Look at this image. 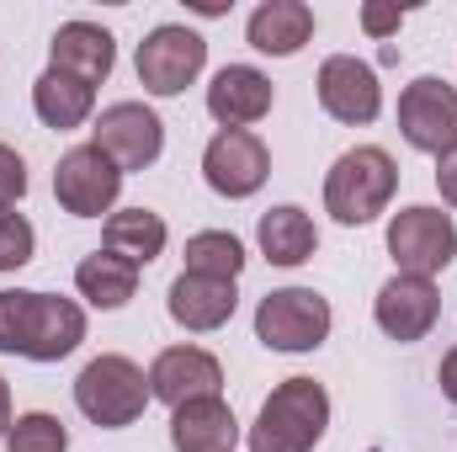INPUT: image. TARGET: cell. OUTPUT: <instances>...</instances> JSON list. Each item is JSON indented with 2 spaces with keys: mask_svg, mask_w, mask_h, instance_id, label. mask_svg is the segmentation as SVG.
I'll return each mask as SVG.
<instances>
[{
  "mask_svg": "<svg viewBox=\"0 0 457 452\" xmlns=\"http://www.w3.org/2000/svg\"><path fill=\"white\" fill-rule=\"evenodd\" d=\"M399 133L420 155H447L457 144V91L436 75H420L399 96Z\"/></svg>",
  "mask_w": 457,
  "mask_h": 452,
  "instance_id": "9c48e42d",
  "label": "cell"
},
{
  "mask_svg": "<svg viewBox=\"0 0 457 452\" xmlns=\"http://www.w3.org/2000/svg\"><path fill=\"white\" fill-rule=\"evenodd\" d=\"M436 383H442V394H447V405H457V346L442 356V372H436Z\"/></svg>",
  "mask_w": 457,
  "mask_h": 452,
  "instance_id": "f546056e",
  "label": "cell"
},
{
  "mask_svg": "<svg viewBox=\"0 0 457 452\" xmlns=\"http://www.w3.org/2000/svg\"><path fill=\"white\" fill-rule=\"evenodd\" d=\"M330 426V394L314 378H287L266 394L255 426H250V452H314Z\"/></svg>",
  "mask_w": 457,
  "mask_h": 452,
  "instance_id": "7a4b0ae2",
  "label": "cell"
},
{
  "mask_svg": "<svg viewBox=\"0 0 457 452\" xmlns=\"http://www.w3.org/2000/svg\"><path fill=\"white\" fill-rule=\"evenodd\" d=\"M75 288H80V298L96 304V309H122V304L138 293V266L122 261V255H112V250L102 245V250H91V255L75 266Z\"/></svg>",
  "mask_w": 457,
  "mask_h": 452,
  "instance_id": "44dd1931",
  "label": "cell"
},
{
  "mask_svg": "<svg viewBox=\"0 0 457 452\" xmlns=\"http://www.w3.org/2000/svg\"><path fill=\"white\" fill-rule=\"evenodd\" d=\"M91 133H96L91 144L112 160L117 171H144L165 149V122H160V113H149L144 102H112L107 113L96 117Z\"/></svg>",
  "mask_w": 457,
  "mask_h": 452,
  "instance_id": "30bf717a",
  "label": "cell"
},
{
  "mask_svg": "<svg viewBox=\"0 0 457 452\" xmlns=\"http://www.w3.org/2000/svg\"><path fill=\"white\" fill-rule=\"evenodd\" d=\"M234 442H239V421L219 394L176 405V415H170V448L176 452H234Z\"/></svg>",
  "mask_w": 457,
  "mask_h": 452,
  "instance_id": "e0dca14e",
  "label": "cell"
},
{
  "mask_svg": "<svg viewBox=\"0 0 457 452\" xmlns=\"http://www.w3.org/2000/svg\"><path fill=\"white\" fill-rule=\"evenodd\" d=\"M399 21H404V11H399V5H361V27H367L372 38L399 32Z\"/></svg>",
  "mask_w": 457,
  "mask_h": 452,
  "instance_id": "83f0119b",
  "label": "cell"
},
{
  "mask_svg": "<svg viewBox=\"0 0 457 452\" xmlns=\"http://www.w3.org/2000/svg\"><path fill=\"white\" fill-rule=\"evenodd\" d=\"M75 405H80V415L91 421V426H102V431H122V426H133L138 415H144V405H149V372L138 367V362H128V356H91L86 367H80V378H75Z\"/></svg>",
  "mask_w": 457,
  "mask_h": 452,
  "instance_id": "277c9868",
  "label": "cell"
},
{
  "mask_svg": "<svg viewBox=\"0 0 457 452\" xmlns=\"http://www.w3.org/2000/svg\"><path fill=\"white\" fill-rule=\"evenodd\" d=\"M5 452H70V431H64L59 415L32 410V415H16V421H11Z\"/></svg>",
  "mask_w": 457,
  "mask_h": 452,
  "instance_id": "d4e9b609",
  "label": "cell"
},
{
  "mask_svg": "<svg viewBox=\"0 0 457 452\" xmlns=\"http://www.w3.org/2000/svg\"><path fill=\"white\" fill-rule=\"evenodd\" d=\"M234 304H239L234 282L192 277V272H181V277L170 282V293H165L170 320L187 325V331H219V325H228V320H234Z\"/></svg>",
  "mask_w": 457,
  "mask_h": 452,
  "instance_id": "ac0fdd59",
  "label": "cell"
},
{
  "mask_svg": "<svg viewBox=\"0 0 457 452\" xmlns=\"http://www.w3.org/2000/svg\"><path fill=\"white\" fill-rule=\"evenodd\" d=\"M250 48L271 54V59H293L309 38H314V11L303 0H266L250 11Z\"/></svg>",
  "mask_w": 457,
  "mask_h": 452,
  "instance_id": "d6986e66",
  "label": "cell"
},
{
  "mask_svg": "<svg viewBox=\"0 0 457 452\" xmlns=\"http://www.w3.org/2000/svg\"><path fill=\"white\" fill-rule=\"evenodd\" d=\"M320 107L336 117V122H372L383 113V86H378V70L351 59V54H336L320 64Z\"/></svg>",
  "mask_w": 457,
  "mask_h": 452,
  "instance_id": "5bb4252c",
  "label": "cell"
},
{
  "mask_svg": "<svg viewBox=\"0 0 457 452\" xmlns=\"http://www.w3.org/2000/svg\"><path fill=\"white\" fill-rule=\"evenodd\" d=\"M11 421H16V415H11V389H5V378H0V437L11 431Z\"/></svg>",
  "mask_w": 457,
  "mask_h": 452,
  "instance_id": "4dcf8cb0",
  "label": "cell"
},
{
  "mask_svg": "<svg viewBox=\"0 0 457 452\" xmlns=\"http://www.w3.org/2000/svg\"><path fill=\"white\" fill-rule=\"evenodd\" d=\"M32 107L37 117L48 122V128H80L91 107H96V86H86V80H75V75H64V70H43L37 75V86H32Z\"/></svg>",
  "mask_w": 457,
  "mask_h": 452,
  "instance_id": "7402d4cb",
  "label": "cell"
},
{
  "mask_svg": "<svg viewBox=\"0 0 457 452\" xmlns=\"http://www.w3.org/2000/svg\"><path fill=\"white\" fill-rule=\"evenodd\" d=\"M187 272L213 277V282H234L245 272V245L228 229H203V234L187 239Z\"/></svg>",
  "mask_w": 457,
  "mask_h": 452,
  "instance_id": "cb8c5ba5",
  "label": "cell"
},
{
  "mask_svg": "<svg viewBox=\"0 0 457 452\" xmlns=\"http://www.w3.org/2000/svg\"><path fill=\"white\" fill-rule=\"evenodd\" d=\"M224 383V367L213 351L203 346H165L154 362H149V399H165L170 410L187 405V399H208L219 394Z\"/></svg>",
  "mask_w": 457,
  "mask_h": 452,
  "instance_id": "4fadbf2b",
  "label": "cell"
},
{
  "mask_svg": "<svg viewBox=\"0 0 457 452\" xmlns=\"http://www.w3.org/2000/svg\"><path fill=\"white\" fill-rule=\"evenodd\" d=\"M117 192H122V171H117L96 144H75V149L59 160V171H54V197H59V208L75 213V219H102V213H112Z\"/></svg>",
  "mask_w": 457,
  "mask_h": 452,
  "instance_id": "ba28073f",
  "label": "cell"
},
{
  "mask_svg": "<svg viewBox=\"0 0 457 452\" xmlns=\"http://www.w3.org/2000/svg\"><path fill=\"white\" fill-rule=\"evenodd\" d=\"M394 187H399L394 155L378 149V144H361V149H345L341 160L330 165V176H325V208L336 213V224L361 229V224H372L378 213H388Z\"/></svg>",
  "mask_w": 457,
  "mask_h": 452,
  "instance_id": "3957f363",
  "label": "cell"
},
{
  "mask_svg": "<svg viewBox=\"0 0 457 452\" xmlns=\"http://www.w3.org/2000/svg\"><path fill=\"white\" fill-rule=\"evenodd\" d=\"M203 176L219 197H255L271 176V155L250 128H224L203 149Z\"/></svg>",
  "mask_w": 457,
  "mask_h": 452,
  "instance_id": "8fae6325",
  "label": "cell"
},
{
  "mask_svg": "<svg viewBox=\"0 0 457 452\" xmlns=\"http://www.w3.org/2000/svg\"><path fill=\"white\" fill-rule=\"evenodd\" d=\"M48 54H54L48 70H64V75H75V80H86V86H102L117 64L112 32L96 27V21H64V27L54 32Z\"/></svg>",
  "mask_w": 457,
  "mask_h": 452,
  "instance_id": "9a60e30c",
  "label": "cell"
},
{
  "mask_svg": "<svg viewBox=\"0 0 457 452\" xmlns=\"http://www.w3.org/2000/svg\"><path fill=\"white\" fill-rule=\"evenodd\" d=\"M102 239H107V250H112V255L133 261V266H149V261L165 250V219H160V213H149V208H122V213L107 219Z\"/></svg>",
  "mask_w": 457,
  "mask_h": 452,
  "instance_id": "603a6c76",
  "label": "cell"
},
{
  "mask_svg": "<svg viewBox=\"0 0 457 452\" xmlns=\"http://www.w3.org/2000/svg\"><path fill=\"white\" fill-rule=\"evenodd\" d=\"M32 245H37L32 224H27L16 208H0V272L27 266V261H32Z\"/></svg>",
  "mask_w": 457,
  "mask_h": 452,
  "instance_id": "484cf974",
  "label": "cell"
},
{
  "mask_svg": "<svg viewBox=\"0 0 457 452\" xmlns=\"http://www.w3.org/2000/svg\"><path fill=\"white\" fill-rule=\"evenodd\" d=\"M388 255L404 277H436L457 255V224L442 208H399L388 224Z\"/></svg>",
  "mask_w": 457,
  "mask_h": 452,
  "instance_id": "8992f818",
  "label": "cell"
},
{
  "mask_svg": "<svg viewBox=\"0 0 457 452\" xmlns=\"http://www.w3.org/2000/svg\"><path fill=\"white\" fill-rule=\"evenodd\" d=\"M208 113L224 128H250L271 113V80L255 64H224L208 86Z\"/></svg>",
  "mask_w": 457,
  "mask_h": 452,
  "instance_id": "2e32d148",
  "label": "cell"
},
{
  "mask_svg": "<svg viewBox=\"0 0 457 452\" xmlns=\"http://www.w3.org/2000/svg\"><path fill=\"white\" fill-rule=\"evenodd\" d=\"M21 192H27V165L11 144H0V208L21 203Z\"/></svg>",
  "mask_w": 457,
  "mask_h": 452,
  "instance_id": "4316f807",
  "label": "cell"
},
{
  "mask_svg": "<svg viewBox=\"0 0 457 452\" xmlns=\"http://www.w3.org/2000/svg\"><path fill=\"white\" fill-rule=\"evenodd\" d=\"M255 239H261V250H266L271 266H303V261L320 250V229H314V219H309L303 208H293V203L266 208L261 224H255Z\"/></svg>",
  "mask_w": 457,
  "mask_h": 452,
  "instance_id": "ffe728a7",
  "label": "cell"
},
{
  "mask_svg": "<svg viewBox=\"0 0 457 452\" xmlns=\"http://www.w3.org/2000/svg\"><path fill=\"white\" fill-rule=\"evenodd\" d=\"M80 340H86V309L75 298L27 293V288L0 293V351L27 362H59Z\"/></svg>",
  "mask_w": 457,
  "mask_h": 452,
  "instance_id": "6da1fadb",
  "label": "cell"
},
{
  "mask_svg": "<svg viewBox=\"0 0 457 452\" xmlns=\"http://www.w3.org/2000/svg\"><path fill=\"white\" fill-rule=\"evenodd\" d=\"M330 336V304L314 288H277L255 309V340L271 351H314Z\"/></svg>",
  "mask_w": 457,
  "mask_h": 452,
  "instance_id": "5b68a950",
  "label": "cell"
},
{
  "mask_svg": "<svg viewBox=\"0 0 457 452\" xmlns=\"http://www.w3.org/2000/svg\"><path fill=\"white\" fill-rule=\"evenodd\" d=\"M436 187H442V197L457 208V144L447 155H436Z\"/></svg>",
  "mask_w": 457,
  "mask_h": 452,
  "instance_id": "f1b7e54d",
  "label": "cell"
},
{
  "mask_svg": "<svg viewBox=\"0 0 457 452\" xmlns=\"http://www.w3.org/2000/svg\"><path fill=\"white\" fill-rule=\"evenodd\" d=\"M203 64H208V43L192 32V27H154L144 43H138V59H133V70H138V86L149 91V96H181L197 75H203Z\"/></svg>",
  "mask_w": 457,
  "mask_h": 452,
  "instance_id": "52a82bcc",
  "label": "cell"
},
{
  "mask_svg": "<svg viewBox=\"0 0 457 452\" xmlns=\"http://www.w3.org/2000/svg\"><path fill=\"white\" fill-rule=\"evenodd\" d=\"M372 314H378V331H383V336L399 340V346H410V340H426L431 325L442 320V293H436L431 277H404V272H394V277L378 288Z\"/></svg>",
  "mask_w": 457,
  "mask_h": 452,
  "instance_id": "7c38bea8",
  "label": "cell"
}]
</instances>
